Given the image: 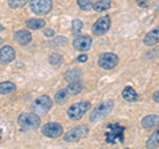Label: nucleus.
I'll list each match as a JSON object with an SVG mask.
<instances>
[{
  "label": "nucleus",
  "instance_id": "28",
  "mask_svg": "<svg viewBox=\"0 0 159 149\" xmlns=\"http://www.w3.org/2000/svg\"><path fill=\"white\" fill-rule=\"evenodd\" d=\"M44 36L45 37H53L54 36V31L53 29H47V31H44Z\"/></svg>",
  "mask_w": 159,
  "mask_h": 149
},
{
  "label": "nucleus",
  "instance_id": "27",
  "mask_svg": "<svg viewBox=\"0 0 159 149\" xmlns=\"http://www.w3.org/2000/svg\"><path fill=\"white\" fill-rule=\"evenodd\" d=\"M72 29H73V34H76V36H77V34L81 32V29H82V21H81V20H78V19L73 20Z\"/></svg>",
  "mask_w": 159,
  "mask_h": 149
},
{
  "label": "nucleus",
  "instance_id": "16",
  "mask_svg": "<svg viewBox=\"0 0 159 149\" xmlns=\"http://www.w3.org/2000/svg\"><path fill=\"white\" fill-rule=\"evenodd\" d=\"M122 96H123V99H125V100H127V102H134V100H137L138 94H137V91L134 90L133 87L126 86L125 88H123V91H122Z\"/></svg>",
  "mask_w": 159,
  "mask_h": 149
},
{
  "label": "nucleus",
  "instance_id": "8",
  "mask_svg": "<svg viewBox=\"0 0 159 149\" xmlns=\"http://www.w3.org/2000/svg\"><path fill=\"white\" fill-rule=\"evenodd\" d=\"M110 24H111V20L109 16L99 17L93 25V33H96L97 36H102V34H105L110 29Z\"/></svg>",
  "mask_w": 159,
  "mask_h": 149
},
{
  "label": "nucleus",
  "instance_id": "32",
  "mask_svg": "<svg viewBox=\"0 0 159 149\" xmlns=\"http://www.w3.org/2000/svg\"><path fill=\"white\" fill-rule=\"evenodd\" d=\"M123 149H130V148H123Z\"/></svg>",
  "mask_w": 159,
  "mask_h": 149
},
{
  "label": "nucleus",
  "instance_id": "12",
  "mask_svg": "<svg viewBox=\"0 0 159 149\" xmlns=\"http://www.w3.org/2000/svg\"><path fill=\"white\" fill-rule=\"evenodd\" d=\"M15 57H16V52H15V49L9 45H6L0 49V62L3 63V65H8V63H11Z\"/></svg>",
  "mask_w": 159,
  "mask_h": 149
},
{
  "label": "nucleus",
  "instance_id": "26",
  "mask_svg": "<svg viewBox=\"0 0 159 149\" xmlns=\"http://www.w3.org/2000/svg\"><path fill=\"white\" fill-rule=\"evenodd\" d=\"M78 7L82 9V11H90L93 8V3L92 0H77Z\"/></svg>",
  "mask_w": 159,
  "mask_h": 149
},
{
  "label": "nucleus",
  "instance_id": "30",
  "mask_svg": "<svg viewBox=\"0 0 159 149\" xmlns=\"http://www.w3.org/2000/svg\"><path fill=\"white\" fill-rule=\"evenodd\" d=\"M152 98H154V100L159 103V90H158L155 94H154V96H152Z\"/></svg>",
  "mask_w": 159,
  "mask_h": 149
},
{
  "label": "nucleus",
  "instance_id": "29",
  "mask_svg": "<svg viewBox=\"0 0 159 149\" xmlns=\"http://www.w3.org/2000/svg\"><path fill=\"white\" fill-rule=\"evenodd\" d=\"M86 59H88V56H86V54H81V56L78 57V61H80V62H85Z\"/></svg>",
  "mask_w": 159,
  "mask_h": 149
},
{
  "label": "nucleus",
  "instance_id": "31",
  "mask_svg": "<svg viewBox=\"0 0 159 149\" xmlns=\"http://www.w3.org/2000/svg\"><path fill=\"white\" fill-rule=\"evenodd\" d=\"M2 44H4V40H3L2 37H0V45H2Z\"/></svg>",
  "mask_w": 159,
  "mask_h": 149
},
{
  "label": "nucleus",
  "instance_id": "1",
  "mask_svg": "<svg viewBox=\"0 0 159 149\" xmlns=\"http://www.w3.org/2000/svg\"><path fill=\"white\" fill-rule=\"evenodd\" d=\"M123 132H125V127L119 126V124H110L106 127L105 137L106 143L109 144H116L123 141Z\"/></svg>",
  "mask_w": 159,
  "mask_h": 149
},
{
  "label": "nucleus",
  "instance_id": "22",
  "mask_svg": "<svg viewBox=\"0 0 159 149\" xmlns=\"http://www.w3.org/2000/svg\"><path fill=\"white\" fill-rule=\"evenodd\" d=\"M68 94H70V95H77L82 91V84L80 82H70L68 86Z\"/></svg>",
  "mask_w": 159,
  "mask_h": 149
},
{
  "label": "nucleus",
  "instance_id": "14",
  "mask_svg": "<svg viewBox=\"0 0 159 149\" xmlns=\"http://www.w3.org/2000/svg\"><path fill=\"white\" fill-rule=\"evenodd\" d=\"M143 42H145V45H147V46H154L155 44H158L159 42V27L154 28L152 31L148 32L146 34L145 40H143Z\"/></svg>",
  "mask_w": 159,
  "mask_h": 149
},
{
  "label": "nucleus",
  "instance_id": "18",
  "mask_svg": "<svg viewBox=\"0 0 159 149\" xmlns=\"http://www.w3.org/2000/svg\"><path fill=\"white\" fill-rule=\"evenodd\" d=\"M25 25L29 29H41L45 27V20L44 19H29L25 21Z\"/></svg>",
  "mask_w": 159,
  "mask_h": 149
},
{
  "label": "nucleus",
  "instance_id": "7",
  "mask_svg": "<svg viewBox=\"0 0 159 149\" xmlns=\"http://www.w3.org/2000/svg\"><path fill=\"white\" fill-rule=\"evenodd\" d=\"M118 57L117 54L114 53H102L101 56L98 58V65L101 66L102 69H105V70H111L114 69L117 65H118Z\"/></svg>",
  "mask_w": 159,
  "mask_h": 149
},
{
  "label": "nucleus",
  "instance_id": "15",
  "mask_svg": "<svg viewBox=\"0 0 159 149\" xmlns=\"http://www.w3.org/2000/svg\"><path fill=\"white\" fill-rule=\"evenodd\" d=\"M15 41L20 45H28L32 41V34L28 31H17L15 33Z\"/></svg>",
  "mask_w": 159,
  "mask_h": 149
},
{
  "label": "nucleus",
  "instance_id": "19",
  "mask_svg": "<svg viewBox=\"0 0 159 149\" xmlns=\"http://www.w3.org/2000/svg\"><path fill=\"white\" fill-rule=\"evenodd\" d=\"M81 70H78V69H70L69 71H66L65 79L68 82H78L81 78Z\"/></svg>",
  "mask_w": 159,
  "mask_h": 149
},
{
  "label": "nucleus",
  "instance_id": "10",
  "mask_svg": "<svg viewBox=\"0 0 159 149\" xmlns=\"http://www.w3.org/2000/svg\"><path fill=\"white\" fill-rule=\"evenodd\" d=\"M41 131H43V135H45L48 137H52V138H56L58 136H61L62 135V127L60 126V124L57 123H48L45 124L43 128H41Z\"/></svg>",
  "mask_w": 159,
  "mask_h": 149
},
{
  "label": "nucleus",
  "instance_id": "21",
  "mask_svg": "<svg viewBox=\"0 0 159 149\" xmlns=\"http://www.w3.org/2000/svg\"><path fill=\"white\" fill-rule=\"evenodd\" d=\"M16 90V84L12 82H2L0 83V94H11Z\"/></svg>",
  "mask_w": 159,
  "mask_h": 149
},
{
  "label": "nucleus",
  "instance_id": "5",
  "mask_svg": "<svg viewBox=\"0 0 159 149\" xmlns=\"http://www.w3.org/2000/svg\"><path fill=\"white\" fill-rule=\"evenodd\" d=\"M88 135H89V128L85 124H82V126L74 127L69 132H66L65 136H64V140L68 143L78 141V140H81V138H85Z\"/></svg>",
  "mask_w": 159,
  "mask_h": 149
},
{
  "label": "nucleus",
  "instance_id": "25",
  "mask_svg": "<svg viewBox=\"0 0 159 149\" xmlns=\"http://www.w3.org/2000/svg\"><path fill=\"white\" fill-rule=\"evenodd\" d=\"M49 62H51V65L53 66H60L62 63V57H61V54H58V53H53L51 57H49Z\"/></svg>",
  "mask_w": 159,
  "mask_h": 149
},
{
  "label": "nucleus",
  "instance_id": "6",
  "mask_svg": "<svg viewBox=\"0 0 159 149\" xmlns=\"http://www.w3.org/2000/svg\"><path fill=\"white\" fill-rule=\"evenodd\" d=\"M31 9L36 15H48L52 11V0H31Z\"/></svg>",
  "mask_w": 159,
  "mask_h": 149
},
{
  "label": "nucleus",
  "instance_id": "20",
  "mask_svg": "<svg viewBox=\"0 0 159 149\" xmlns=\"http://www.w3.org/2000/svg\"><path fill=\"white\" fill-rule=\"evenodd\" d=\"M146 147L148 149H155V148L159 147V130L155 131L150 137H148V140L146 143Z\"/></svg>",
  "mask_w": 159,
  "mask_h": 149
},
{
  "label": "nucleus",
  "instance_id": "4",
  "mask_svg": "<svg viewBox=\"0 0 159 149\" xmlns=\"http://www.w3.org/2000/svg\"><path fill=\"white\" fill-rule=\"evenodd\" d=\"M90 103L89 102H78V103H74L69 107L68 110V116L72 119V120H78L81 119L85 113L90 110Z\"/></svg>",
  "mask_w": 159,
  "mask_h": 149
},
{
  "label": "nucleus",
  "instance_id": "11",
  "mask_svg": "<svg viewBox=\"0 0 159 149\" xmlns=\"http://www.w3.org/2000/svg\"><path fill=\"white\" fill-rule=\"evenodd\" d=\"M92 44H93V40L89 36H77L73 41V48L76 50L84 52V50H89L92 48Z\"/></svg>",
  "mask_w": 159,
  "mask_h": 149
},
{
  "label": "nucleus",
  "instance_id": "2",
  "mask_svg": "<svg viewBox=\"0 0 159 149\" xmlns=\"http://www.w3.org/2000/svg\"><path fill=\"white\" fill-rule=\"evenodd\" d=\"M17 123L19 126L24 128V130H36V128L40 127V117L37 113H31V112H25V113H21L17 119Z\"/></svg>",
  "mask_w": 159,
  "mask_h": 149
},
{
  "label": "nucleus",
  "instance_id": "23",
  "mask_svg": "<svg viewBox=\"0 0 159 149\" xmlns=\"http://www.w3.org/2000/svg\"><path fill=\"white\" fill-rule=\"evenodd\" d=\"M68 98H69V94H68L66 90H60V91H57V94H56V102H57L58 104L65 103V102L68 100Z\"/></svg>",
  "mask_w": 159,
  "mask_h": 149
},
{
  "label": "nucleus",
  "instance_id": "13",
  "mask_svg": "<svg viewBox=\"0 0 159 149\" xmlns=\"http://www.w3.org/2000/svg\"><path fill=\"white\" fill-rule=\"evenodd\" d=\"M142 127L146 130H154L159 127V116L158 115H147L142 119Z\"/></svg>",
  "mask_w": 159,
  "mask_h": 149
},
{
  "label": "nucleus",
  "instance_id": "17",
  "mask_svg": "<svg viewBox=\"0 0 159 149\" xmlns=\"http://www.w3.org/2000/svg\"><path fill=\"white\" fill-rule=\"evenodd\" d=\"M111 7V2L110 0H96L93 3V9L96 12H102V11H106Z\"/></svg>",
  "mask_w": 159,
  "mask_h": 149
},
{
  "label": "nucleus",
  "instance_id": "9",
  "mask_svg": "<svg viewBox=\"0 0 159 149\" xmlns=\"http://www.w3.org/2000/svg\"><path fill=\"white\" fill-rule=\"evenodd\" d=\"M53 106V100L48 95H41L34 100V110L39 113H47Z\"/></svg>",
  "mask_w": 159,
  "mask_h": 149
},
{
  "label": "nucleus",
  "instance_id": "3",
  "mask_svg": "<svg viewBox=\"0 0 159 149\" xmlns=\"http://www.w3.org/2000/svg\"><path fill=\"white\" fill-rule=\"evenodd\" d=\"M113 106H114V103L113 100H106V102H103L101 103L99 106L92 112V115H90V120L92 121H101L103 120L109 113H110L113 111Z\"/></svg>",
  "mask_w": 159,
  "mask_h": 149
},
{
  "label": "nucleus",
  "instance_id": "24",
  "mask_svg": "<svg viewBox=\"0 0 159 149\" xmlns=\"http://www.w3.org/2000/svg\"><path fill=\"white\" fill-rule=\"evenodd\" d=\"M28 2H31V0H8V6L13 9H17L24 7Z\"/></svg>",
  "mask_w": 159,
  "mask_h": 149
}]
</instances>
